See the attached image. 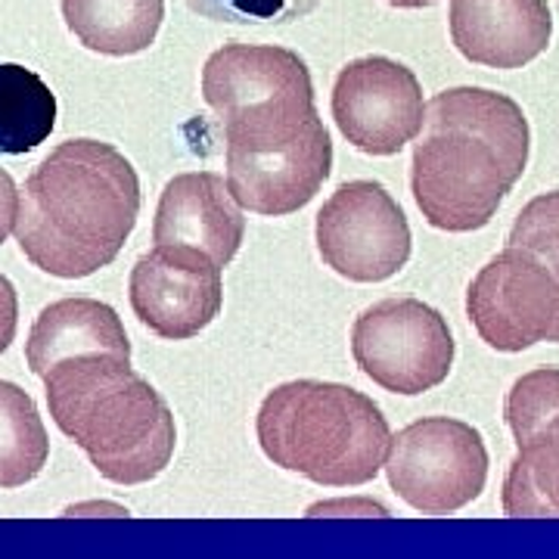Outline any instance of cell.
Wrapping results in <instances>:
<instances>
[{
  "instance_id": "6da1fadb",
  "label": "cell",
  "mask_w": 559,
  "mask_h": 559,
  "mask_svg": "<svg viewBox=\"0 0 559 559\" xmlns=\"http://www.w3.org/2000/svg\"><path fill=\"white\" fill-rule=\"evenodd\" d=\"M528 150V119L513 97L488 87L436 94L411 162V193L426 224L444 234L488 227L525 175Z\"/></svg>"
},
{
  "instance_id": "7a4b0ae2",
  "label": "cell",
  "mask_w": 559,
  "mask_h": 559,
  "mask_svg": "<svg viewBox=\"0 0 559 559\" xmlns=\"http://www.w3.org/2000/svg\"><path fill=\"white\" fill-rule=\"evenodd\" d=\"M140 215L134 165L112 143H60L25 178L16 209L22 255L44 274L81 280L119 259Z\"/></svg>"
},
{
  "instance_id": "3957f363",
  "label": "cell",
  "mask_w": 559,
  "mask_h": 559,
  "mask_svg": "<svg viewBox=\"0 0 559 559\" xmlns=\"http://www.w3.org/2000/svg\"><path fill=\"white\" fill-rule=\"evenodd\" d=\"M40 380L57 429L103 479L143 485L165 473L178 444L175 414L131 358L79 355L53 364Z\"/></svg>"
},
{
  "instance_id": "5bb4252c",
  "label": "cell",
  "mask_w": 559,
  "mask_h": 559,
  "mask_svg": "<svg viewBox=\"0 0 559 559\" xmlns=\"http://www.w3.org/2000/svg\"><path fill=\"white\" fill-rule=\"evenodd\" d=\"M554 13L547 0H451V40L488 69H522L550 47Z\"/></svg>"
},
{
  "instance_id": "ba28073f",
  "label": "cell",
  "mask_w": 559,
  "mask_h": 559,
  "mask_svg": "<svg viewBox=\"0 0 559 559\" xmlns=\"http://www.w3.org/2000/svg\"><path fill=\"white\" fill-rule=\"evenodd\" d=\"M326 267L352 283H382L411 259V224L380 180H348L323 202L314 224Z\"/></svg>"
},
{
  "instance_id": "30bf717a",
  "label": "cell",
  "mask_w": 559,
  "mask_h": 559,
  "mask_svg": "<svg viewBox=\"0 0 559 559\" xmlns=\"http://www.w3.org/2000/svg\"><path fill=\"white\" fill-rule=\"evenodd\" d=\"M333 119L364 156H395L423 131V87L414 69L389 57L352 60L333 84Z\"/></svg>"
},
{
  "instance_id": "ac0fdd59",
  "label": "cell",
  "mask_w": 559,
  "mask_h": 559,
  "mask_svg": "<svg viewBox=\"0 0 559 559\" xmlns=\"http://www.w3.org/2000/svg\"><path fill=\"white\" fill-rule=\"evenodd\" d=\"M50 457V439L38 407L16 382L0 380V488L38 479Z\"/></svg>"
},
{
  "instance_id": "d6986e66",
  "label": "cell",
  "mask_w": 559,
  "mask_h": 559,
  "mask_svg": "<svg viewBox=\"0 0 559 559\" xmlns=\"http://www.w3.org/2000/svg\"><path fill=\"white\" fill-rule=\"evenodd\" d=\"M507 246H520L547 264L559 283V190L540 193L513 221Z\"/></svg>"
},
{
  "instance_id": "8fae6325",
  "label": "cell",
  "mask_w": 559,
  "mask_h": 559,
  "mask_svg": "<svg viewBox=\"0 0 559 559\" xmlns=\"http://www.w3.org/2000/svg\"><path fill=\"white\" fill-rule=\"evenodd\" d=\"M503 417L520 448L503 479V513L559 516V367L513 382Z\"/></svg>"
},
{
  "instance_id": "8992f818",
  "label": "cell",
  "mask_w": 559,
  "mask_h": 559,
  "mask_svg": "<svg viewBox=\"0 0 559 559\" xmlns=\"http://www.w3.org/2000/svg\"><path fill=\"white\" fill-rule=\"evenodd\" d=\"M392 491L423 516L469 507L488 481V448L479 429L454 417H423L392 436L385 451Z\"/></svg>"
},
{
  "instance_id": "ffe728a7",
  "label": "cell",
  "mask_w": 559,
  "mask_h": 559,
  "mask_svg": "<svg viewBox=\"0 0 559 559\" xmlns=\"http://www.w3.org/2000/svg\"><path fill=\"white\" fill-rule=\"evenodd\" d=\"M202 20L227 25H289L311 16L323 0H183Z\"/></svg>"
},
{
  "instance_id": "2e32d148",
  "label": "cell",
  "mask_w": 559,
  "mask_h": 559,
  "mask_svg": "<svg viewBox=\"0 0 559 559\" xmlns=\"http://www.w3.org/2000/svg\"><path fill=\"white\" fill-rule=\"evenodd\" d=\"M62 20L87 50L134 57L159 35L165 0H62Z\"/></svg>"
},
{
  "instance_id": "7402d4cb",
  "label": "cell",
  "mask_w": 559,
  "mask_h": 559,
  "mask_svg": "<svg viewBox=\"0 0 559 559\" xmlns=\"http://www.w3.org/2000/svg\"><path fill=\"white\" fill-rule=\"evenodd\" d=\"M16 209H20L16 180L0 168V242L10 237V230H13V224H16Z\"/></svg>"
},
{
  "instance_id": "9a60e30c",
  "label": "cell",
  "mask_w": 559,
  "mask_h": 559,
  "mask_svg": "<svg viewBox=\"0 0 559 559\" xmlns=\"http://www.w3.org/2000/svg\"><path fill=\"white\" fill-rule=\"evenodd\" d=\"M100 352L131 358V342L116 308L97 299H60L47 305L25 342V360L35 377H44L60 360Z\"/></svg>"
},
{
  "instance_id": "e0dca14e",
  "label": "cell",
  "mask_w": 559,
  "mask_h": 559,
  "mask_svg": "<svg viewBox=\"0 0 559 559\" xmlns=\"http://www.w3.org/2000/svg\"><path fill=\"white\" fill-rule=\"evenodd\" d=\"M57 128V94L38 72L0 62V156H25Z\"/></svg>"
},
{
  "instance_id": "52a82bcc",
  "label": "cell",
  "mask_w": 559,
  "mask_h": 559,
  "mask_svg": "<svg viewBox=\"0 0 559 559\" xmlns=\"http://www.w3.org/2000/svg\"><path fill=\"white\" fill-rule=\"evenodd\" d=\"M457 345L448 320L419 299H385L352 326L358 370L392 395H423L451 377Z\"/></svg>"
},
{
  "instance_id": "277c9868",
  "label": "cell",
  "mask_w": 559,
  "mask_h": 559,
  "mask_svg": "<svg viewBox=\"0 0 559 559\" xmlns=\"http://www.w3.org/2000/svg\"><path fill=\"white\" fill-rule=\"evenodd\" d=\"M264 457L326 488H358L380 476L389 419L380 404L342 382L296 380L277 385L255 417Z\"/></svg>"
},
{
  "instance_id": "603a6c76",
  "label": "cell",
  "mask_w": 559,
  "mask_h": 559,
  "mask_svg": "<svg viewBox=\"0 0 559 559\" xmlns=\"http://www.w3.org/2000/svg\"><path fill=\"white\" fill-rule=\"evenodd\" d=\"M385 3L401 7V10H419V7H432V3H439V0H385Z\"/></svg>"
},
{
  "instance_id": "7c38bea8",
  "label": "cell",
  "mask_w": 559,
  "mask_h": 559,
  "mask_svg": "<svg viewBox=\"0 0 559 559\" xmlns=\"http://www.w3.org/2000/svg\"><path fill=\"white\" fill-rule=\"evenodd\" d=\"M221 271L224 267L197 249L156 246L131 267V308L159 340H193L221 314Z\"/></svg>"
},
{
  "instance_id": "5b68a950",
  "label": "cell",
  "mask_w": 559,
  "mask_h": 559,
  "mask_svg": "<svg viewBox=\"0 0 559 559\" xmlns=\"http://www.w3.org/2000/svg\"><path fill=\"white\" fill-rule=\"evenodd\" d=\"M227 187L242 209L283 218L305 209L333 171V140L314 87L221 112Z\"/></svg>"
},
{
  "instance_id": "44dd1931",
  "label": "cell",
  "mask_w": 559,
  "mask_h": 559,
  "mask_svg": "<svg viewBox=\"0 0 559 559\" xmlns=\"http://www.w3.org/2000/svg\"><path fill=\"white\" fill-rule=\"evenodd\" d=\"M16 326H20V299H16V286L0 274V355L16 340Z\"/></svg>"
},
{
  "instance_id": "9c48e42d",
  "label": "cell",
  "mask_w": 559,
  "mask_h": 559,
  "mask_svg": "<svg viewBox=\"0 0 559 559\" xmlns=\"http://www.w3.org/2000/svg\"><path fill=\"white\" fill-rule=\"evenodd\" d=\"M466 318L481 342L503 355L538 342L559 345V283L547 264L520 246H507L466 289Z\"/></svg>"
},
{
  "instance_id": "4fadbf2b",
  "label": "cell",
  "mask_w": 559,
  "mask_h": 559,
  "mask_svg": "<svg viewBox=\"0 0 559 559\" xmlns=\"http://www.w3.org/2000/svg\"><path fill=\"white\" fill-rule=\"evenodd\" d=\"M246 237L242 205L230 187L215 171H187L165 183L153 242L156 246H187L227 267L240 252Z\"/></svg>"
}]
</instances>
